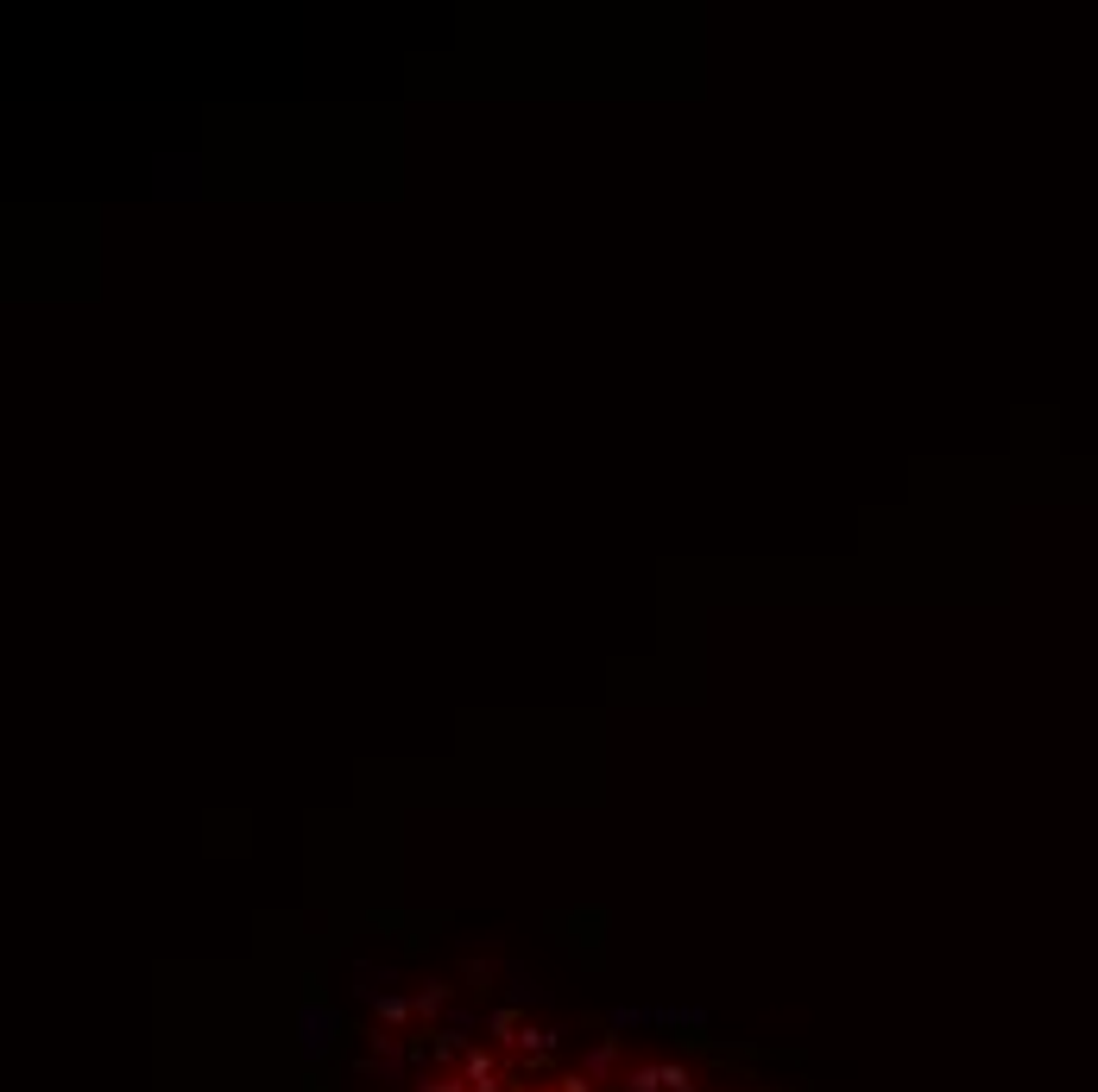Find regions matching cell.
Listing matches in <instances>:
<instances>
[{
  "mask_svg": "<svg viewBox=\"0 0 1098 1092\" xmlns=\"http://www.w3.org/2000/svg\"><path fill=\"white\" fill-rule=\"evenodd\" d=\"M625 1092H694V1074L676 1061H644L625 1074Z\"/></svg>",
  "mask_w": 1098,
  "mask_h": 1092,
  "instance_id": "6da1fadb",
  "label": "cell"
},
{
  "mask_svg": "<svg viewBox=\"0 0 1098 1092\" xmlns=\"http://www.w3.org/2000/svg\"><path fill=\"white\" fill-rule=\"evenodd\" d=\"M379 1017H386V1023H405L411 1004H405V998H379Z\"/></svg>",
  "mask_w": 1098,
  "mask_h": 1092,
  "instance_id": "7a4b0ae2",
  "label": "cell"
}]
</instances>
